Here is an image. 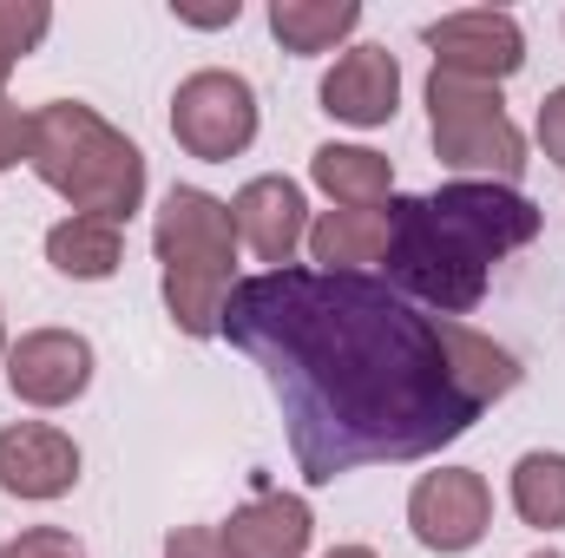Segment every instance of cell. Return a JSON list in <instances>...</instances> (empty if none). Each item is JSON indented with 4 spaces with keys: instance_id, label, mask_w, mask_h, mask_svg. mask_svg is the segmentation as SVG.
I'll use <instances>...</instances> for the list:
<instances>
[{
    "instance_id": "5bb4252c",
    "label": "cell",
    "mask_w": 565,
    "mask_h": 558,
    "mask_svg": "<svg viewBox=\"0 0 565 558\" xmlns=\"http://www.w3.org/2000/svg\"><path fill=\"white\" fill-rule=\"evenodd\" d=\"M309 178L342 204V211H382L395 204V164L369 144H316L309 151Z\"/></svg>"
},
{
    "instance_id": "6da1fadb",
    "label": "cell",
    "mask_w": 565,
    "mask_h": 558,
    "mask_svg": "<svg viewBox=\"0 0 565 558\" xmlns=\"http://www.w3.org/2000/svg\"><path fill=\"white\" fill-rule=\"evenodd\" d=\"M217 335L264 368L309 486L427 460L480 420L454 382L447 315H422L375 277L264 270L231 289Z\"/></svg>"
},
{
    "instance_id": "cb8c5ba5",
    "label": "cell",
    "mask_w": 565,
    "mask_h": 558,
    "mask_svg": "<svg viewBox=\"0 0 565 558\" xmlns=\"http://www.w3.org/2000/svg\"><path fill=\"white\" fill-rule=\"evenodd\" d=\"M171 13H178L184 26H237V13H244V7H237V0H224V7H171Z\"/></svg>"
},
{
    "instance_id": "3957f363",
    "label": "cell",
    "mask_w": 565,
    "mask_h": 558,
    "mask_svg": "<svg viewBox=\"0 0 565 558\" xmlns=\"http://www.w3.org/2000/svg\"><path fill=\"white\" fill-rule=\"evenodd\" d=\"M46 191H60L79 217L126 224L145 204V151L113 119H99L79 99H46L33 112V158Z\"/></svg>"
},
{
    "instance_id": "484cf974",
    "label": "cell",
    "mask_w": 565,
    "mask_h": 558,
    "mask_svg": "<svg viewBox=\"0 0 565 558\" xmlns=\"http://www.w3.org/2000/svg\"><path fill=\"white\" fill-rule=\"evenodd\" d=\"M7 348H13V342H7V322H0V362H7Z\"/></svg>"
},
{
    "instance_id": "2e32d148",
    "label": "cell",
    "mask_w": 565,
    "mask_h": 558,
    "mask_svg": "<svg viewBox=\"0 0 565 558\" xmlns=\"http://www.w3.org/2000/svg\"><path fill=\"white\" fill-rule=\"evenodd\" d=\"M46 264L73 282H106L126 264V224H113V217H79V211H73V217H60V224L46 230Z\"/></svg>"
},
{
    "instance_id": "8fae6325",
    "label": "cell",
    "mask_w": 565,
    "mask_h": 558,
    "mask_svg": "<svg viewBox=\"0 0 565 558\" xmlns=\"http://www.w3.org/2000/svg\"><path fill=\"white\" fill-rule=\"evenodd\" d=\"M231 224H237V244L257 250V264L289 270L296 250L309 244V197L296 178H250L231 197Z\"/></svg>"
},
{
    "instance_id": "277c9868",
    "label": "cell",
    "mask_w": 565,
    "mask_h": 558,
    "mask_svg": "<svg viewBox=\"0 0 565 558\" xmlns=\"http://www.w3.org/2000/svg\"><path fill=\"white\" fill-rule=\"evenodd\" d=\"M151 250H158V277H164V309L184 335H217L224 302L237 289V224L231 204L198 191V184H171L151 224Z\"/></svg>"
},
{
    "instance_id": "7402d4cb",
    "label": "cell",
    "mask_w": 565,
    "mask_h": 558,
    "mask_svg": "<svg viewBox=\"0 0 565 558\" xmlns=\"http://www.w3.org/2000/svg\"><path fill=\"white\" fill-rule=\"evenodd\" d=\"M164 558H237V552L224 546L217 526H171L164 533Z\"/></svg>"
},
{
    "instance_id": "8992f818",
    "label": "cell",
    "mask_w": 565,
    "mask_h": 558,
    "mask_svg": "<svg viewBox=\"0 0 565 558\" xmlns=\"http://www.w3.org/2000/svg\"><path fill=\"white\" fill-rule=\"evenodd\" d=\"M171 139L204 164H231L237 151H250L257 139V93L244 73L204 66L171 93Z\"/></svg>"
},
{
    "instance_id": "4fadbf2b",
    "label": "cell",
    "mask_w": 565,
    "mask_h": 558,
    "mask_svg": "<svg viewBox=\"0 0 565 558\" xmlns=\"http://www.w3.org/2000/svg\"><path fill=\"white\" fill-rule=\"evenodd\" d=\"M217 533H224V546L237 558H309L316 513H309V500H296V493H257V500H244Z\"/></svg>"
},
{
    "instance_id": "83f0119b",
    "label": "cell",
    "mask_w": 565,
    "mask_h": 558,
    "mask_svg": "<svg viewBox=\"0 0 565 558\" xmlns=\"http://www.w3.org/2000/svg\"><path fill=\"white\" fill-rule=\"evenodd\" d=\"M0 558H7V552H0Z\"/></svg>"
},
{
    "instance_id": "5b68a950",
    "label": "cell",
    "mask_w": 565,
    "mask_h": 558,
    "mask_svg": "<svg viewBox=\"0 0 565 558\" xmlns=\"http://www.w3.org/2000/svg\"><path fill=\"white\" fill-rule=\"evenodd\" d=\"M427 132L434 158L480 184H513L526 171V132L513 126L500 86H473L454 73H427Z\"/></svg>"
},
{
    "instance_id": "d4e9b609",
    "label": "cell",
    "mask_w": 565,
    "mask_h": 558,
    "mask_svg": "<svg viewBox=\"0 0 565 558\" xmlns=\"http://www.w3.org/2000/svg\"><path fill=\"white\" fill-rule=\"evenodd\" d=\"M322 558H375L369 546H335V552H322Z\"/></svg>"
},
{
    "instance_id": "ffe728a7",
    "label": "cell",
    "mask_w": 565,
    "mask_h": 558,
    "mask_svg": "<svg viewBox=\"0 0 565 558\" xmlns=\"http://www.w3.org/2000/svg\"><path fill=\"white\" fill-rule=\"evenodd\" d=\"M7 558H86V546L66 533V526H26L20 539H7L0 546Z\"/></svg>"
},
{
    "instance_id": "52a82bcc",
    "label": "cell",
    "mask_w": 565,
    "mask_h": 558,
    "mask_svg": "<svg viewBox=\"0 0 565 558\" xmlns=\"http://www.w3.org/2000/svg\"><path fill=\"white\" fill-rule=\"evenodd\" d=\"M427 46H434V73H454V79H473V86H507L526 66V33L500 7L440 13L427 26Z\"/></svg>"
},
{
    "instance_id": "7a4b0ae2",
    "label": "cell",
    "mask_w": 565,
    "mask_h": 558,
    "mask_svg": "<svg viewBox=\"0 0 565 558\" xmlns=\"http://www.w3.org/2000/svg\"><path fill=\"white\" fill-rule=\"evenodd\" d=\"M540 204L520 197L513 184H480L454 178L427 197L388 204V289L427 302L434 315H467L480 309L493 270L540 237Z\"/></svg>"
},
{
    "instance_id": "603a6c76",
    "label": "cell",
    "mask_w": 565,
    "mask_h": 558,
    "mask_svg": "<svg viewBox=\"0 0 565 558\" xmlns=\"http://www.w3.org/2000/svg\"><path fill=\"white\" fill-rule=\"evenodd\" d=\"M540 144H546V158L565 171V86H553L540 99Z\"/></svg>"
},
{
    "instance_id": "7c38bea8",
    "label": "cell",
    "mask_w": 565,
    "mask_h": 558,
    "mask_svg": "<svg viewBox=\"0 0 565 558\" xmlns=\"http://www.w3.org/2000/svg\"><path fill=\"white\" fill-rule=\"evenodd\" d=\"M322 112L342 126H388L402 112V60L388 46H349L322 73Z\"/></svg>"
},
{
    "instance_id": "9c48e42d",
    "label": "cell",
    "mask_w": 565,
    "mask_h": 558,
    "mask_svg": "<svg viewBox=\"0 0 565 558\" xmlns=\"http://www.w3.org/2000/svg\"><path fill=\"white\" fill-rule=\"evenodd\" d=\"M7 388L26 408H73L93 388V342L79 329H26L7 348Z\"/></svg>"
},
{
    "instance_id": "ba28073f",
    "label": "cell",
    "mask_w": 565,
    "mask_h": 558,
    "mask_svg": "<svg viewBox=\"0 0 565 558\" xmlns=\"http://www.w3.org/2000/svg\"><path fill=\"white\" fill-rule=\"evenodd\" d=\"M408 526L427 552L460 558L473 552L493 526V486L473 473V466H440V473H422L415 493H408Z\"/></svg>"
},
{
    "instance_id": "30bf717a",
    "label": "cell",
    "mask_w": 565,
    "mask_h": 558,
    "mask_svg": "<svg viewBox=\"0 0 565 558\" xmlns=\"http://www.w3.org/2000/svg\"><path fill=\"white\" fill-rule=\"evenodd\" d=\"M79 466H86V453L66 427H53V420L0 427V493L46 506V500H66L79 486Z\"/></svg>"
},
{
    "instance_id": "ac0fdd59",
    "label": "cell",
    "mask_w": 565,
    "mask_h": 558,
    "mask_svg": "<svg viewBox=\"0 0 565 558\" xmlns=\"http://www.w3.org/2000/svg\"><path fill=\"white\" fill-rule=\"evenodd\" d=\"M513 513L540 533H565V453L533 447L513 460Z\"/></svg>"
},
{
    "instance_id": "4316f807",
    "label": "cell",
    "mask_w": 565,
    "mask_h": 558,
    "mask_svg": "<svg viewBox=\"0 0 565 558\" xmlns=\"http://www.w3.org/2000/svg\"><path fill=\"white\" fill-rule=\"evenodd\" d=\"M533 558H559V552H533Z\"/></svg>"
},
{
    "instance_id": "44dd1931",
    "label": "cell",
    "mask_w": 565,
    "mask_h": 558,
    "mask_svg": "<svg viewBox=\"0 0 565 558\" xmlns=\"http://www.w3.org/2000/svg\"><path fill=\"white\" fill-rule=\"evenodd\" d=\"M33 158V112H20L13 99H0V171Z\"/></svg>"
},
{
    "instance_id": "9a60e30c",
    "label": "cell",
    "mask_w": 565,
    "mask_h": 558,
    "mask_svg": "<svg viewBox=\"0 0 565 558\" xmlns=\"http://www.w3.org/2000/svg\"><path fill=\"white\" fill-rule=\"evenodd\" d=\"M309 257H316V270L369 277V264L388 257V204L382 211H322L309 224Z\"/></svg>"
},
{
    "instance_id": "d6986e66",
    "label": "cell",
    "mask_w": 565,
    "mask_h": 558,
    "mask_svg": "<svg viewBox=\"0 0 565 558\" xmlns=\"http://www.w3.org/2000/svg\"><path fill=\"white\" fill-rule=\"evenodd\" d=\"M46 26H53V7L46 0H0V99H7L13 66L46 40Z\"/></svg>"
},
{
    "instance_id": "e0dca14e",
    "label": "cell",
    "mask_w": 565,
    "mask_h": 558,
    "mask_svg": "<svg viewBox=\"0 0 565 558\" xmlns=\"http://www.w3.org/2000/svg\"><path fill=\"white\" fill-rule=\"evenodd\" d=\"M362 26L355 0H270V33L282 40V53H335L349 33Z\"/></svg>"
}]
</instances>
